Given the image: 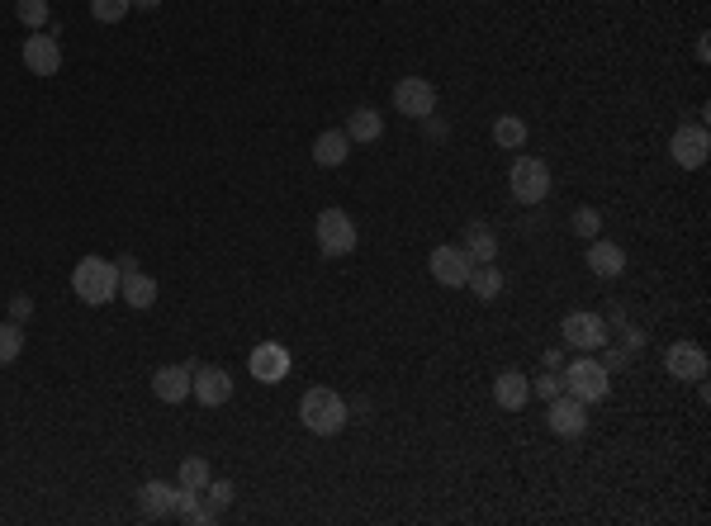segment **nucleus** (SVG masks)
<instances>
[{"label": "nucleus", "mask_w": 711, "mask_h": 526, "mask_svg": "<svg viewBox=\"0 0 711 526\" xmlns=\"http://www.w3.org/2000/svg\"><path fill=\"white\" fill-rule=\"evenodd\" d=\"M299 422H304V432H313V436H337L351 422V408L337 389L318 384V389H309V394L299 399Z\"/></svg>", "instance_id": "nucleus-1"}, {"label": "nucleus", "mask_w": 711, "mask_h": 526, "mask_svg": "<svg viewBox=\"0 0 711 526\" xmlns=\"http://www.w3.org/2000/svg\"><path fill=\"white\" fill-rule=\"evenodd\" d=\"M72 290H76V299L91 304V309L110 304L114 294H119V266L105 261V256H81L72 271Z\"/></svg>", "instance_id": "nucleus-2"}, {"label": "nucleus", "mask_w": 711, "mask_h": 526, "mask_svg": "<svg viewBox=\"0 0 711 526\" xmlns=\"http://www.w3.org/2000/svg\"><path fill=\"white\" fill-rule=\"evenodd\" d=\"M560 380H565V394H574V399L588 403V408L612 394V375H607L602 361H593V351H579V356L560 370Z\"/></svg>", "instance_id": "nucleus-3"}, {"label": "nucleus", "mask_w": 711, "mask_h": 526, "mask_svg": "<svg viewBox=\"0 0 711 526\" xmlns=\"http://www.w3.org/2000/svg\"><path fill=\"white\" fill-rule=\"evenodd\" d=\"M508 190H512V200H517V204H546V195H550V166L541 162V157H531V152L512 157Z\"/></svg>", "instance_id": "nucleus-4"}, {"label": "nucleus", "mask_w": 711, "mask_h": 526, "mask_svg": "<svg viewBox=\"0 0 711 526\" xmlns=\"http://www.w3.org/2000/svg\"><path fill=\"white\" fill-rule=\"evenodd\" d=\"M313 233H318V252L332 256V261H337V256H351L356 252V242H361L347 209H323L318 223H313Z\"/></svg>", "instance_id": "nucleus-5"}, {"label": "nucleus", "mask_w": 711, "mask_h": 526, "mask_svg": "<svg viewBox=\"0 0 711 526\" xmlns=\"http://www.w3.org/2000/svg\"><path fill=\"white\" fill-rule=\"evenodd\" d=\"M427 271H432V280L437 285H446V290H465V280H470L474 261L465 256V247L460 242H441V247H432V256H427Z\"/></svg>", "instance_id": "nucleus-6"}, {"label": "nucleus", "mask_w": 711, "mask_h": 526, "mask_svg": "<svg viewBox=\"0 0 711 526\" xmlns=\"http://www.w3.org/2000/svg\"><path fill=\"white\" fill-rule=\"evenodd\" d=\"M394 109L408 114L413 124H422L427 114H437V86L427 76H403L399 86H394Z\"/></svg>", "instance_id": "nucleus-7"}, {"label": "nucleus", "mask_w": 711, "mask_h": 526, "mask_svg": "<svg viewBox=\"0 0 711 526\" xmlns=\"http://www.w3.org/2000/svg\"><path fill=\"white\" fill-rule=\"evenodd\" d=\"M669 157H674L683 171H697V166H707V157H711V133H707V124H683L669 138Z\"/></svg>", "instance_id": "nucleus-8"}, {"label": "nucleus", "mask_w": 711, "mask_h": 526, "mask_svg": "<svg viewBox=\"0 0 711 526\" xmlns=\"http://www.w3.org/2000/svg\"><path fill=\"white\" fill-rule=\"evenodd\" d=\"M664 370L674 375V380H683V384H702L707 380V370H711V361H707V351L697 342H674L669 351H664Z\"/></svg>", "instance_id": "nucleus-9"}, {"label": "nucleus", "mask_w": 711, "mask_h": 526, "mask_svg": "<svg viewBox=\"0 0 711 526\" xmlns=\"http://www.w3.org/2000/svg\"><path fill=\"white\" fill-rule=\"evenodd\" d=\"M560 337L574 351H602L607 346V323H602L598 313H569L565 323H560Z\"/></svg>", "instance_id": "nucleus-10"}, {"label": "nucleus", "mask_w": 711, "mask_h": 526, "mask_svg": "<svg viewBox=\"0 0 711 526\" xmlns=\"http://www.w3.org/2000/svg\"><path fill=\"white\" fill-rule=\"evenodd\" d=\"M290 351L280 342H256L252 346V356H247V370H252V380L261 384H280L285 375H290Z\"/></svg>", "instance_id": "nucleus-11"}, {"label": "nucleus", "mask_w": 711, "mask_h": 526, "mask_svg": "<svg viewBox=\"0 0 711 526\" xmlns=\"http://www.w3.org/2000/svg\"><path fill=\"white\" fill-rule=\"evenodd\" d=\"M190 394H195L204 408H223V403L233 399V375H228L223 365H195Z\"/></svg>", "instance_id": "nucleus-12"}, {"label": "nucleus", "mask_w": 711, "mask_h": 526, "mask_svg": "<svg viewBox=\"0 0 711 526\" xmlns=\"http://www.w3.org/2000/svg\"><path fill=\"white\" fill-rule=\"evenodd\" d=\"M546 422L555 436H584L588 432V403H579L574 394H555Z\"/></svg>", "instance_id": "nucleus-13"}, {"label": "nucleus", "mask_w": 711, "mask_h": 526, "mask_svg": "<svg viewBox=\"0 0 711 526\" xmlns=\"http://www.w3.org/2000/svg\"><path fill=\"white\" fill-rule=\"evenodd\" d=\"M24 67L34 76H57L62 72V48H57V38L53 34H29L24 38Z\"/></svg>", "instance_id": "nucleus-14"}, {"label": "nucleus", "mask_w": 711, "mask_h": 526, "mask_svg": "<svg viewBox=\"0 0 711 526\" xmlns=\"http://www.w3.org/2000/svg\"><path fill=\"white\" fill-rule=\"evenodd\" d=\"M190 380H195V365H162V370H152V394L162 403H185Z\"/></svg>", "instance_id": "nucleus-15"}, {"label": "nucleus", "mask_w": 711, "mask_h": 526, "mask_svg": "<svg viewBox=\"0 0 711 526\" xmlns=\"http://www.w3.org/2000/svg\"><path fill=\"white\" fill-rule=\"evenodd\" d=\"M493 403H498L503 413H522L531 403V380L522 370H503V375L493 380Z\"/></svg>", "instance_id": "nucleus-16"}, {"label": "nucleus", "mask_w": 711, "mask_h": 526, "mask_svg": "<svg viewBox=\"0 0 711 526\" xmlns=\"http://www.w3.org/2000/svg\"><path fill=\"white\" fill-rule=\"evenodd\" d=\"M176 493H181V484H166V479H152V484H143L138 489V503H143L147 517H176Z\"/></svg>", "instance_id": "nucleus-17"}, {"label": "nucleus", "mask_w": 711, "mask_h": 526, "mask_svg": "<svg viewBox=\"0 0 711 526\" xmlns=\"http://www.w3.org/2000/svg\"><path fill=\"white\" fill-rule=\"evenodd\" d=\"M460 247H465V256H470L474 266H484V261H493L498 256V233H493L489 223H465V237H460Z\"/></svg>", "instance_id": "nucleus-18"}, {"label": "nucleus", "mask_w": 711, "mask_h": 526, "mask_svg": "<svg viewBox=\"0 0 711 526\" xmlns=\"http://www.w3.org/2000/svg\"><path fill=\"white\" fill-rule=\"evenodd\" d=\"M588 271L598 275V280H617V275L626 271V252H621L617 242L593 237V247H588Z\"/></svg>", "instance_id": "nucleus-19"}, {"label": "nucleus", "mask_w": 711, "mask_h": 526, "mask_svg": "<svg viewBox=\"0 0 711 526\" xmlns=\"http://www.w3.org/2000/svg\"><path fill=\"white\" fill-rule=\"evenodd\" d=\"M347 157H351L347 128H328V133H318V138H313V162L318 166H342Z\"/></svg>", "instance_id": "nucleus-20"}, {"label": "nucleus", "mask_w": 711, "mask_h": 526, "mask_svg": "<svg viewBox=\"0 0 711 526\" xmlns=\"http://www.w3.org/2000/svg\"><path fill=\"white\" fill-rule=\"evenodd\" d=\"M119 294H124L128 309H152L157 304V280L143 271H128V275H119Z\"/></svg>", "instance_id": "nucleus-21"}, {"label": "nucleus", "mask_w": 711, "mask_h": 526, "mask_svg": "<svg viewBox=\"0 0 711 526\" xmlns=\"http://www.w3.org/2000/svg\"><path fill=\"white\" fill-rule=\"evenodd\" d=\"M347 138H351V143H380V138H384L380 109H370V105L351 109V114H347Z\"/></svg>", "instance_id": "nucleus-22"}, {"label": "nucleus", "mask_w": 711, "mask_h": 526, "mask_svg": "<svg viewBox=\"0 0 711 526\" xmlns=\"http://www.w3.org/2000/svg\"><path fill=\"white\" fill-rule=\"evenodd\" d=\"M465 290H474V299H479V304H493V299L503 294V271H498L493 261H484V266H474V271H470Z\"/></svg>", "instance_id": "nucleus-23"}, {"label": "nucleus", "mask_w": 711, "mask_h": 526, "mask_svg": "<svg viewBox=\"0 0 711 526\" xmlns=\"http://www.w3.org/2000/svg\"><path fill=\"white\" fill-rule=\"evenodd\" d=\"M493 143L508 147V152H522V147H527V124H522L517 114H498V119H493Z\"/></svg>", "instance_id": "nucleus-24"}, {"label": "nucleus", "mask_w": 711, "mask_h": 526, "mask_svg": "<svg viewBox=\"0 0 711 526\" xmlns=\"http://www.w3.org/2000/svg\"><path fill=\"white\" fill-rule=\"evenodd\" d=\"M209 479H214L209 460H204V455H185V460H181V474H176V484H181V489L204 493V484H209Z\"/></svg>", "instance_id": "nucleus-25"}, {"label": "nucleus", "mask_w": 711, "mask_h": 526, "mask_svg": "<svg viewBox=\"0 0 711 526\" xmlns=\"http://www.w3.org/2000/svg\"><path fill=\"white\" fill-rule=\"evenodd\" d=\"M176 517H181V522H200V526L219 522V517H214V512L200 503V493H195V489H181V493H176Z\"/></svg>", "instance_id": "nucleus-26"}, {"label": "nucleus", "mask_w": 711, "mask_h": 526, "mask_svg": "<svg viewBox=\"0 0 711 526\" xmlns=\"http://www.w3.org/2000/svg\"><path fill=\"white\" fill-rule=\"evenodd\" d=\"M19 351H24V327L10 318V323H0V365L19 361Z\"/></svg>", "instance_id": "nucleus-27"}, {"label": "nucleus", "mask_w": 711, "mask_h": 526, "mask_svg": "<svg viewBox=\"0 0 711 526\" xmlns=\"http://www.w3.org/2000/svg\"><path fill=\"white\" fill-rule=\"evenodd\" d=\"M15 15L29 34H38V29H48V0H19Z\"/></svg>", "instance_id": "nucleus-28"}, {"label": "nucleus", "mask_w": 711, "mask_h": 526, "mask_svg": "<svg viewBox=\"0 0 711 526\" xmlns=\"http://www.w3.org/2000/svg\"><path fill=\"white\" fill-rule=\"evenodd\" d=\"M569 228L584 237V242H593V237L602 233V214L593 209V204H579V209H574V218H569Z\"/></svg>", "instance_id": "nucleus-29"}, {"label": "nucleus", "mask_w": 711, "mask_h": 526, "mask_svg": "<svg viewBox=\"0 0 711 526\" xmlns=\"http://www.w3.org/2000/svg\"><path fill=\"white\" fill-rule=\"evenodd\" d=\"M128 10H133V0H91V15L100 19V24H119Z\"/></svg>", "instance_id": "nucleus-30"}, {"label": "nucleus", "mask_w": 711, "mask_h": 526, "mask_svg": "<svg viewBox=\"0 0 711 526\" xmlns=\"http://www.w3.org/2000/svg\"><path fill=\"white\" fill-rule=\"evenodd\" d=\"M204 493H209V512H214V517H219L223 508H228V503H233V479H209V484H204Z\"/></svg>", "instance_id": "nucleus-31"}, {"label": "nucleus", "mask_w": 711, "mask_h": 526, "mask_svg": "<svg viewBox=\"0 0 711 526\" xmlns=\"http://www.w3.org/2000/svg\"><path fill=\"white\" fill-rule=\"evenodd\" d=\"M531 394H536V399H555V394H565V380H560V370H546V375H536V380H531Z\"/></svg>", "instance_id": "nucleus-32"}, {"label": "nucleus", "mask_w": 711, "mask_h": 526, "mask_svg": "<svg viewBox=\"0 0 711 526\" xmlns=\"http://www.w3.org/2000/svg\"><path fill=\"white\" fill-rule=\"evenodd\" d=\"M626 361H631V351H626V346H607V375H612V370H626Z\"/></svg>", "instance_id": "nucleus-33"}, {"label": "nucleus", "mask_w": 711, "mask_h": 526, "mask_svg": "<svg viewBox=\"0 0 711 526\" xmlns=\"http://www.w3.org/2000/svg\"><path fill=\"white\" fill-rule=\"evenodd\" d=\"M29 313H34V299H29V294H15V299H10V318H15V323H24Z\"/></svg>", "instance_id": "nucleus-34"}, {"label": "nucleus", "mask_w": 711, "mask_h": 526, "mask_svg": "<svg viewBox=\"0 0 711 526\" xmlns=\"http://www.w3.org/2000/svg\"><path fill=\"white\" fill-rule=\"evenodd\" d=\"M621 346H626V351L636 356L640 346H645V332H640V327H621Z\"/></svg>", "instance_id": "nucleus-35"}, {"label": "nucleus", "mask_w": 711, "mask_h": 526, "mask_svg": "<svg viewBox=\"0 0 711 526\" xmlns=\"http://www.w3.org/2000/svg\"><path fill=\"white\" fill-rule=\"evenodd\" d=\"M422 124H427V133H432V138H446V124H441L437 114H427V119H422Z\"/></svg>", "instance_id": "nucleus-36"}, {"label": "nucleus", "mask_w": 711, "mask_h": 526, "mask_svg": "<svg viewBox=\"0 0 711 526\" xmlns=\"http://www.w3.org/2000/svg\"><path fill=\"white\" fill-rule=\"evenodd\" d=\"M560 365H565V351H560V346H555V351H546V370H560Z\"/></svg>", "instance_id": "nucleus-37"}, {"label": "nucleus", "mask_w": 711, "mask_h": 526, "mask_svg": "<svg viewBox=\"0 0 711 526\" xmlns=\"http://www.w3.org/2000/svg\"><path fill=\"white\" fill-rule=\"evenodd\" d=\"M162 0H133V10H157Z\"/></svg>", "instance_id": "nucleus-38"}]
</instances>
